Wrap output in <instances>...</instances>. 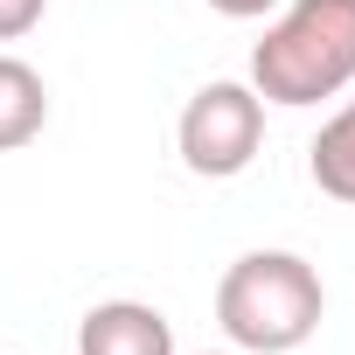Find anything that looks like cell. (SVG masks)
Here are the masks:
<instances>
[{
    "instance_id": "cell-7",
    "label": "cell",
    "mask_w": 355,
    "mask_h": 355,
    "mask_svg": "<svg viewBox=\"0 0 355 355\" xmlns=\"http://www.w3.org/2000/svg\"><path fill=\"white\" fill-rule=\"evenodd\" d=\"M42 15H49V0H0V42L35 35V28H42Z\"/></svg>"
},
{
    "instance_id": "cell-5",
    "label": "cell",
    "mask_w": 355,
    "mask_h": 355,
    "mask_svg": "<svg viewBox=\"0 0 355 355\" xmlns=\"http://www.w3.org/2000/svg\"><path fill=\"white\" fill-rule=\"evenodd\" d=\"M42 125H49V84H42V70L0 49V153L42 139Z\"/></svg>"
},
{
    "instance_id": "cell-3",
    "label": "cell",
    "mask_w": 355,
    "mask_h": 355,
    "mask_svg": "<svg viewBox=\"0 0 355 355\" xmlns=\"http://www.w3.org/2000/svg\"><path fill=\"white\" fill-rule=\"evenodd\" d=\"M174 146H182V167L202 174V182H230L244 174L265 146V98L237 77L202 84L182 105V125H174Z\"/></svg>"
},
{
    "instance_id": "cell-2",
    "label": "cell",
    "mask_w": 355,
    "mask_h": 355,
    "mask_svg": "<svg viewBox=\"0 0 355 355\" xmlns=\"http://www.w3.org/2000/svg\"><path fill=\"white\" fill-rule=\"evenodd\" d=\"M265 105H320L355 84V0H286L244 77Z\"/></svg>"
},
{
    "instance_id": "cell-6",
    "label": "cell",
    "mask_w": 355,
    "mask_h": 355,
    "mask_svg": "<svg viewBox=\"0 0 355 355\" xmlns=\"http://www.w3.org/2000/svg\"><path fill=\"white\" fill-rule=\"evenodd\" d=\"M306 174H313V189H320L327 202L355 209V98L313 132V146H306Z\"/></svg>"
},
{
    "instance_id": "cell-1",
    "label": "cell",
    "mask_w": 355,
    "mask_h": 355,
    "mask_svg": "<svg viewBox=\"0 0 355 355\" xmlns=\"http://www.w3.org/2000/svg\"><path fill=\"white\" fill-rule=\"evenodd\" d=\"M327 286L300 251H244L216 286V327L237 355H293L320 334Z\"/></svg>"
},
{
    "instance_id": "cell-9",
    "label": "cell",
    "mask_w": 355,
    "mask_h": 355,
    "mask_svg": "<svg viewBox=\"0 0 355 355\" xmlns=\"http://www.w3.org/2000/svg\"><path fill=\"white\" fill-rule=\"evenodd\" d=\"M202 355H237V348H202Z\"/></svg>"
},
{
    "instance_id": "cell-4",
    "label": "cell",
    "mask_w": 355,
    "mask_h": 355,
    "mask_svg": "<svg viewBox=\"0 0 355 355\" xmlns=\"http://www.w3.org/2000/svg\"><path fill=\"white\" fill-rule=\"evenodd\" d=\"M77 355H174V327L146 300H98L77 320Z\"/></svg>"
},
{
    "instance_id": "cell-8",
    "label": "cell",
    "mask_w": 355,
    "mask_h": 355,
    "mask_svg": "<svg viewBox=\"0 0 355 355\" xmlns=\"http://www.w3.org/2000/svg\"><path fill=\"white\" fill-rule=\"evenodd\" d=\"M216 15H230V21H258V15H272L279 0H209Z\"/></svg>"
}]
</instances>
